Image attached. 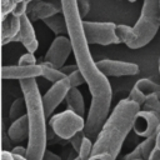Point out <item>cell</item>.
Segmentation results:
<instances>
[{
  "instance_id": "obj_36",
  "label": "cell",
  "mask_w": 160,
  "mask_h": 160,
  "mask_svg": "<svg viewBox=\"0 0 160 160\" xmlns=\"http://www.w3.org/2000/svg\"><path fill=\"white\" fill-rule=\"evenodd\" d=\"M1 160H15V158H14V154L11 151L2 150L1 151Z\"/></svg>"
},
{
  "instance_id": "obj_17",
  "label": "cell",
  "mask_w": 160,
  "mask_h": 160,
  "mask_svg": "<svg viewBox=\"0 0 160 160\" xmlns=\"http://www.w3.org/2000/svg\"><path fill=\"white\" fill-rule=\"evenodd\" d=\"M155 140L156 135L144 139L140 144L136 145V148L131 152L125 155L124 160H149L150 154L155 146Z\"/></svg>"
},
{
  "instance_id": "obj_9",
  "label": "cell",
  "mask_w": 160,
  "mask_h": 160,
  "mask_svg": "<svg viewBox=\"0 0 160 160\" xmlns=\"http://www.w3.org/2000/svg\"><path fill=\"white\" fill-rule=\"evenodd\" d=\"M71 52L72 46L69 36H56L45 54V62H49L54 68L61 70Z\"/></svg>"
},
{
  "instance_id": "obj_11",
  "label": "cell",
  "mask_w": 160,
  "mask_h": 160,
  "mask_svg": "<svg viewBox=\"0 0 160 160\" xmlns=\"http://www.w3.org/2000/svg\"><path fill=\"white\" fill-rule=\"evenodd\" d=\"M159 126H160V120L158 119V116L151 111H146L141 109L135 116L132 130L135 131L136 135L146 139L150 136H155Z\"/></svg>"
},
{
  "instance_id": "obj_42",
  "label": "cell",
  "mask_w": 160,
  "mask_h": 160,
  "mask_svg": "<svg viewBox=\"0 0 160 160\" xmlns=\"http://www.w3.org/2000/svg\"><path fill=\"white\" fill-rule=\"evenodd\" d=\"M159 71H160V60H159Z\"/></svg>"
},
{
  "instance_id": "obj_2",
  "label": "cell",
  "mask_w": 160,
  "mask_h": 160,
  "mask_svg": "<svg viewBox=\"0 0 160 160\" xmlns=\"http://www.w3.org/2000/svg\"><path fill=\"white\" fill-rule=\"evenodd\" d=\"M141 106L129 98L120 100L112 109L100 134L94 141L90 160H116L122 144L134 129V120Z\"/></svg>"
},
{
  "instance_id": "obj_30",
  "label": "cell",
  "mask_w": 160,
  "mask_h": 160,
  "mask_svg": "<svg viewBox=\"0 0 160 160\" xmlns=\"http://www.w3.org/2000/svg\"><path fill=\"white\" fill-rule=\"evenodd\" d=\"M18 65H36V59L34 56V54L31 52H25L20 56L19 61H18Z\"/></svg>"
},
{
  "instance_id": "obj_41",
  "label": "cell",
  "mask_w": 160,
  "mask_h": 160,
  "mask_svg": "<svg viewBox=\"0 0 160 160\" xmlns=\"http://www.w3.org/2000/svg\"><path fill=\"white\" fill-rule=\"evenodd\" d=\"M126 1H130V2H135L136 0H126Z\"/></svg>"
},
{
  "instance_id": "obj_15",
  "label": "cell",
  "mask_w": 160,
  "mask_h": 160,
  "mask_svg": "<svg viewBox=\"0 0 160 160\" xmlns=\"http://www.w3.org/2000/svg\"><path fill=\"white\" fill-rule=\"evenodd\" d=\"M21 19L15 15H10L5 20L1 21V42L6 45L8 42H14L16 36L20 32Z\"/></svg>"
},
{
  "instance_id": "obj_20",
  "label": "cell",
  "mask_w": 160,
  "mask_h": 160,
  "mask_svg": "<svg viewBox=\"0 0 160 160\" xmlns=\"http://www.w3.org/2000/svg\"><path fill=\"white\" fill-rule=\"evenodd\" d=\"M134 86L138 88L145 96L156 95L160 99V84H158L150 79H140L136 81V84Z\"/></svg>"
},
{
  "instance_id": "obj_21",
  "label": "cell",
  "mask_w": 160,
  "mask_h": 160,
  "mask_svg": "<svg viewBox=\"0 0 160 160\" xmlns=\"http://www.w3.org/2000/svg\"><path fill=\"white\" fill-rule=\"evenodd\" d=\"M40 65H41V70H42L41 76H42L44 79L49 80V81L52 82V84H55V82L62 80L64 78H66V75H65L60 69L54 68V66H52L51 64H49V62H45V61H44V62H41Z\"/></svg>"
},
{
  "instance_id": "obj_12",
  "label": "cell",
  "mask_w": 160,
  "mask_h": 160,
  "mask_svg": "<svg viewBox=\"0 0 160 160\" xmlns=\"http://www.w3.org/2000/svg\"><path fill=\"white\" fill-rule=\"evenodd\" d=\"M62 12L61 0H51V1H32L28 6L26 15L31 21L44 20L56 14Z\"/></svg>"
},
{
  "instance_id": "obj_18",
  "label": "cell",
  "mask_w": 160,
  "mask_h": 160,
  "mask_svg": "<svg viewBox=\"0 0 160 160\" xmlns=\"http://www.w3.org/2000/svg\"><path fill=\"white\" fill-rule=\"evenodd\" d=\"M66 105L68 109L76 112L80 116H84L85 114V101H84V96L81 94V91L78 88H71L66 95Z\"/></svg>"
},
{
  "instance_id": "obj_33",
  "label": "cell",
  "mask_w": 160,
  "mask_h": 160,
  "mask_svg": "<svg viewBox=\"0 0 160 160\" xmlns=\"http://www.w3.org/2000/svg\"><path fill=\"white\" fill-rule=\"evenodd\" d=\"M42 160H61V158L55 154L54 151H50V150H46L44 156H42Z\"/></svg>"
},
{
  "instance_id": "obj_14",
  "label": "cell",
  "mask_w": 160,
  "mask_h": 160,
  "mask_svg": "<svg viewBox=\"0 0 160 160\" xmlns=\"http://www.w3.org/2000/svg\"><path fill=\"white\" fill-rule=\"evenodd\" d=\"M21 19V28H20V32L16 36L14 42H21L24 45V48L26 49L28 52L34 54L38 48H39V41L36 39L35 35V30L32 26V21L29 19V16L25 14L22 16H20Z\"/></svg>"
},
{
  "instance_id": "obj_35",
  "label": "cell",
  "mask_w": 160,
  "mask_h": 160,
  "mask_svg": "<svg viewBox=\"0 0 160 160\" xmlns=\"http://www.w3.org/2000/svg\"><path fill=\"white\" fill-rule=\"evenodd\" d=\"M75 70H78V65L75 64V65H70V66H64L62 69H61V71L68 76V75H70L71 72H74Z\"/></svg>"
},
{
  "instance_id": "obj_19",
  "label": "cell",
  "mask_w": 160,
  "mask_h": 160,
  "mask_svg": "<svg viewBox=\"0 0 160 160\" xmlns=\"http://www.w3.org/2000/svg\"><path fill=\"white\" fill-rule=\"evenodd\" d=\"M42 21L56 36H68V25L62 12L46 18Z\"/></svg>"
},
{
  "instance_id": "obj_3",
  "label": "cell",
  "mask_w": 160,
  "mask_h": 160,
  "mask_svg": "<svg viewBox=\"0 0 160 160\" xmlns=\"http://www.w3.org/2000/svg\"><path fill=\"white\" fill-rule=\"evenodd\" d=\"M20 89L26 101V116L29 122V139H28V160H42L46 151L48 132L45 115L42 105V95L40 94L36 79L20 80Z\"/></svg>"
},
{
  "instance_id": "obj_26",
  "label": "cell",
  "mask_w": 160,
  "mask_h": 160,
  "mask_svg": "<svg viewBox=\"0 0 160 160\" xmlns=\"http://www.w3.org/2000/svg\"><path fill=\"white\" fill-rule=\"evenodd\" d=\"M68 79H69V81H70V84H71L72 88H78L80 85H82L84 82L86 84L85 78H84V75L81 74V71L79 69L75 70L74 72H71L70 75H68Z\"/></svg>"
},
{
  "instance_id": "obj_28",
  "label": "cell",
  "mask_w": 160,
  "mask_h": 160,
  "mask_svg": "<svg viewBox=\"0 0 160 160\" xmlns=\"http://www.w3.org/2000/svg\"><path fill=\"white\" fill-rule=\"evenodd\" d=\"M84 138H85L84 131H80V132H78L76 135H74V136L69 140L70 145L72 146V149H74L76 152L80 151V148H81V144H82V141H84Z\"/></svg>"
},
{
  "instance_id": "obj_1",
  "label": "cell",
  "mask_w": 160,
  "mask_h": 160,
  "mask_svg": "<svg viewBox=\"0 0 160 160\" xmlns=\"http://www.w3.org/2000/svg\"><path fill=\"white\" fill-rule=\"evenodd\" d=\"M62 14L68 25V36L72 46V54L78 65L86 80V85L91 96L112 95L111 85L108 78L99 70L96 62L92 60L90 45L86 40L82 19L78 9V0H61Z\"/></svg>"
},
{
  "instance_id": "obj_4",
  "label": "cell",
  "mask_w": 160,
  "mask_h": 160,
  "mask_svg": "<svg viewBox=\"0 0 160 160\" xmlns=\"http://www.w3.org/2000/svg\"><path fill=\"white\" fill-rule=\"evenodd\" d=\"M160 28V0H144L140 16L132 28L120 24L118 36L130 49H140L149 44Z\"/></svg>"
},
{
  "instance_id": "obj_25",
  "label": "cell",
  "mask_w": 160,
  "mask_h": 160,
  "mask_svg": "<svg viewBox=\"0 0 160 160\" xmlns=\"http://www.w3.org/2000/svg\"><path fill=\"white\" fill-rule=\"evenodd\" d=\"M0 8H1V21H2L14 12V10L16 8V4L12 0H1Z\"/></svg>"
},
{
  "instance_id": "obj_7",
  "label": "cell",
  "mask_w": 160,
  "mask_h": 160,
  "mask_svg": "<svg viewBox=\"0 0 160 160\" xmlns=\"http://www.w3.org/2000/svg\"><path fill=\"white\" fill-rule=\"evenodd\" d=\"M84 31L89 45H115L120 44L121 40L118 36L114 22H98V21H82Z\"/></svg>"
},
{
  "instance_id": "obj_39",
  "label": "cell",
  "mask_w": 160,
  "mask_h": 160,
  "mask_svg": "<svg viewBox=\"0 0 160 160\" xmlns=\"http://www.w3.org/2000/svg\"><path fill=\"white\" fill-rule=\"evenodd\" d=\"M32 1H35V0H25V2H28V4H31Z\"/></svg>"
},
{
  "instance_id": "obj_5",
  "label": "cell",
  "mask_w": 160,
  "mask_h": 160,
  "mask_svg": "<svg viewBox=\"0 0 160 160\" xmlns=\"http://www.w3.org/2000/svg\"><path fill=\"white\" fill-rule=\"evenodd\" d=\"M112 95H100L91 96L90 108L88 111V116L85 119L84 134L89 139H96L100 134L102 126L105 125L108 118L110 116V106H111Z\"/></svg>"
},
{
  "instance_id": "obj_23",
  "label": "cell",
  "mask_w": 160,
  "mask_h": 160,
  "mask_svg": "<svg viewBox=\"0 0 160 160\" xmlns=\"http://www.w3.org/2000/svg\"><path fill=\"white\" fill-rule=\"evenodd\" d=\"M142 110L154 112L158 119L160 120V99L156 95H149L146 96V101L142 105Z\"/></svg>"
},
{
  "instance_id": "obj_22",
  "label": "cell",
  "mask_w": 160,
  "mask_h": 160,
  "mask_svg": "<svg viewBox=\"0 0 160 160\" xmlns=\"http://www.w3.org/2000/svg\"><path fill=\"white\" fill-rule=\"evenodd\" d=\"M28 112V109H26V101L24 99V96H20V98H16L11 105H10V109H9V119L15 121L18 119H20L21 116L26 115Z\"/></svg>"
},
{
  "instance_id": "obj_34",
  "label": "cell",
  "mask_w": 160,
  "mask_h": 160,
  "mask_svg": "<svg viewBox=\"0 0 160 160\" xmlns=\"http://www.w3.org/2000/svg\"><path fill=\"white\" fill-rule=\"evenodd\" d=\"M11 152H12V154H15V155L26 156V154H28V149H26V148H24V146H21V145H18V146H15V148L11 150Z\"/></svg>"
},
{
  "instance_id": "obj_38",
  "label": "cell",
  "mask_w": 160,
  "mask_h": 160,
  "mask_svg": "<svg viewBox=\"0 0 160 160\" xmlns=\"http://www.w3.org/2000/svg\"><path fill=\"white\" fill-rule=\"evenodd\" d=\"M12 1H14V2H15V4L18 5V4H21V2H24L25 0H12Z\"/></svg>"
},
{
  "instance_id": "obj_16",
  "label": "cell",
  "mask_w": 160,
  "mask_h": 160,
  "mask_svg": "<svg viewBox=\"0 0 160 160\" xmlns=\"http://www.w3.org/2000/svg\"><path fill=\"white\" fill-rule=\"evenodd\" d=\"M8 136L9 139L15 142H22L24 140L29 139V122H28V116L24 115L20 119L12 121L8 129Z\"/></svg>"
},
{
  "instance_id": "obj_31",
  "label": "cell",
  "mask_w": 160,
  "mask_h": 160,
  "mask_svg": "<svg viewBox=\"0 0 160 160\" xmlns=\"http://www.w3.org/2000/svg\"><path fill=\"white\" fill-rule=\"evenodd\" d=\"M78 9H79L81 19H84L90 11V2L88 0H78Z\"/></svg>"
},
{
  "instance_id": "obj_37",
  "label": "cell",
  "mask_w": 160,
  "mask_h": 160,
  "mask_svg": "<svg viewBox=\"0 0 160 160\" xmlns=\"http://www.w3.org/2000/svg\"><path fill=\"white\" fill-rule=\"evenodd\" d=\"M14 158H15V160H28V158H26V156H21V155H15V154H14Z\"/></svg>"
},
{
  "instance_id": "obj_40",
  "label": "cell",
  "mask_w": 160,
  "mask_h": 160,
  "mask_svg": "<svg viewBox=\"0 0 160 160\" xmlns=\"http://www.w3.org/2000/svg\"><path fill=\"white\" fill-rule=\"evenodd\" d=\"M72 160H81V159H80L79 156H76V158H75V159H72Z\"/></svg>"
},
{
  "instance_id": "obj_29",
  "label": "cell",
  "mask_w": 160,
  "mask_h": 160,
  "mask_svg": "<svg viewBox=\"0 0 160 160\" xmlns=\"http://www.w3.org/2000/svg\"><path fill=\"white\" fill-rule=\"evenodd\" d=\"M149 160H160V126L156 132V140H155V146L150 154Z\"/></svg>"
},
{
  "instance_id": "obj_10",
  "label": "cell",
  "mask_w": 160,
  "mask_h": 160,
  "mask_svg": "<svg viewBox=\"0 0 160 160\" xmlns=\"http://www.w3.org/2000/svg\"><path fill=\"white\" fill-rule=\"evenodd\" d=\"M96 66L99 70L106 76H134L139 72V66L135 62H129V61H120V60H110V59H104L96 61Z\"/></svg>"
},
{
  "instance_id": "obj_24",
  "label": "cell",
  "mask_w": 160,
  "mask_h": 160,
  "mask_svg": "<svg viewBox=\"0 0 160 160\" xmlns=\"http://www.w3.org/2000/svg\"><path fill=\"white\" fill-rule=\"evenodd\" d=\"M92 148H94V142L91 141V139H89L88 136L84 138V141L81 144L80 151L78 152V156L81 160H90L91 154H92Z\"/></svg>"
},
{
  "instance_id": "obj_6",
  "label": "cell",
  "mask_w": 160,
  "mask_h": 160,
  "mask_svg": "<svg viewBox=\"0 0 160 160\" xmlns=\"http://www.w3.org/2000/svg\"><path fill=\"white\" fill-rule=\"evenodd\" d=\"M49 125L58 138L62 140H70L78 132L84 131L85 120L82 116L66 109L65 111L52 115L49 120Z\"/></svg>"
},
{
  "instance_id": "obj_27",
  "label": "cell",
  "mask_w": 160,
  "mask_h": 160,
  "mask_svg": "<svg viewBox=\"0 0 160 160\" xmlns=\"http://www.w3.org/2000/svg\"><path fill=\"white\" fill-rule=\"evenodd\" d=\"M130 100H132V101H135L136 104H139L141 108H142V105L145 104V101H146V96L138 89V88H132L131 89V91H130V94H129V96H128Z\"/></svg>"
},
{
  "instance_id": "obj_8",
  "label": "cell",
  "mask_w": 160,
  "mask_h": 160,
  "mask_svg": "<svg viewBox=\"0 0 160 160\" xmlns=\"http://www.w3.org/2000/svg\"><path fill=\"white\" fill-rule=\"evenodd\" d=\"M71 88L72 86L66 76L62 80L52 84L51 88L42 95V105H44L45 115L49 120L54 115V111L61 104V101L66 99V95Z\"/></svg>"
},
{
  "instance_id": "obj_13",
  "label": "cell",
  "mask_w": 160,
  "mask_h": 160,
  "mask_svg": "<svg viewBox=\"0 0 160 160\" xmlns=\"http://www.w3.org/2000/svg\"><path fill=\"white\" fill-rule=\"evenodd\" d=\"M41 65H4L1 68V76L4 80H25L36 79L41 76Z\"/></svg>"
},
{
  "instance_id": "obj_32",
  "label": "cell",
  "mask_w": 160,
  "mask_h": 160,
  "mask_svg": "<svg viewBox=\"0 0 160 160\" xmlns=\"http://www.w3.org/2000/svg\"><path fill=\"white\" fill-rule=\"evenodd\" d=\"M28 6H29V4L28 2H21V4H18L16 5V8H15V10H14V12H12V15H15V16H22V15H25L26 12H28Z\"/></svg>"
}]
</instances>
